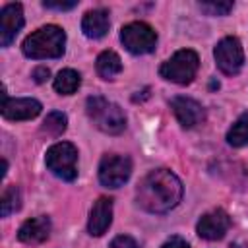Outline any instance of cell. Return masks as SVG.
<instances>
[{
    "label": "cell",
    "mask_w": 248,
    "mask_h": 248,
    "mask_svg": "<svg viewBox=\"0 0 248 248\" xmlns=\"http://www.w3.org/2000/svg\"><path fill=\"white\" fill-rule=\"evenodd\" d=\"M182 200V182L169 169L147 172L136 188V202L143 211L167 213Z\"/></svg>",
    "instance_id": "1"
},
{
    "label": "cell",
    "mask_w": 248,
    "mask_h": 248,
    "mask_svg": "<svg viewBox=\"0 0 248 248\" xmlns=\"http://www.w3.org/2000/svg\"><path fill=\"white\" fill-rule=\"evenodd\" d=\"M66 33L58 25H45L25 37L21 50L27 58L43 60V58H58L64 54Z\"/></svg>",
    "instance_id": "2"
},
{
    "label": "cell",
    "mask_w": 248,
    "mask_h": 248,
    "mask_svg": "<svg viewBox=\"0 0 248 248\" xmlns=\"http://www.w3.org/2000/svg\"><path fill=\"white\" fill-rule=\"evenodd\" d=\"M87 116L93 120V124L105 132V134H120L126 128V114L124 110L116 105L107 101L105 97L93 95L85 103Z\"/></svg>",
    "instance_id": "3"
},
{
    "label": "cell",
    "mask_w": 248,
    "mask_h": 248,
    "mask_svg": "<svg viewBox=\"0 0 248 248\" xmlns=\"http://www.w3.org/2000/svg\"><path fill=\"white\" fill-rule=\"evenodd\" d=\"M198 66H200L198 54L190 48H182V50H176L167 62L161 64L159 74L167 81H172L178 85H188L194 81V78L198 74Z\"/></svg>",
    "instance_id": "4"
},
{
    "label": "cell",
    "mask_w": 248,
    "mask_h": 248,
    "mask_svg": "<svg viewBox=\"0 0 248 248\" xmlns=\"http://www.w3.org/2000/svg\"><path fill=\"white\" fill-rule=\"evenodd\" d=\"M46 169L58 178L72 182L78 176V149L70 141H58L46 149Z\"/></svg>",
    "instance_id": "5"
},
{
    "label": "cell",
    "mask_w": 248,
    "mask_h": 248,
    "mask_svg": "<svg viewBox=\"0 0 248 248\" xmlns=\"http://www.w3.org/2000/svg\"><path fill=\"white\" fill-rule=\"evenodd\" d=\"M120 41L124 48L132 54H147L155 50L157 45V33L153 31L151 25L143 21H132L126 23L120 31Z\"/></svg>",
    "instance_id": "6"
},
{
    "label": "cell",
    "mask_w": 248,
    "mask_h": 248,
    "mask_svg": "<svg viewBox=\"0 0 248 248\" xmlns=\"http://www.w3.org/2000/svg\"><path fill=\"white\" fill-rule=\"evenodd\" d=\"M215 64L225 76H236L244 66V50L236 37H225L217 43L215 50Z\"/></svg>",
    "instance_id": "7"
},
{
    "label": "cell",
    "mask_w": 248,
    "mask_h": 248,
    "mask_svg": "<svg viewBox=\"0 0 248 248\" xmlns=\"http://www.w3.org/2000/svg\"><path fill=\"white\" fill-rule=\"evenodd\" d=\"M132 161L126 155H105L99 163V182L107 188H118L128 182Z\"/></svg>",
    "instance_id": "8"
},
{
    "label": "cell",
    "mask_w": 248,
    "mask_h": 248,
    "mask_svg": "<svg viewBox=\"0 0 248 248\" xmlns=\"http://www.w3.org/2000/svg\"><path fill=\"white\" fill-rule=\"evenodd\" d=\"M229 227H231L229 213L223 209H213L202 215V219L196 225V232L205 240H221L227 234Z\"/></svg>",
    "instance_id": "9"
},
{
    "label": "cell",
    "mask_w": 248,
    "mask_h": 248,
    "mask_svg": "<svg viewBox=\"0 0 248 248\" xmlns=\"http://www.w3.org/2000/svg\"><path fill=\"white\" fill-rule=\"evenodd\" d=\"M41 103L37 99H8L6 89L2 87V116L6 120H29L41 112Z\"/></svg>",
    "instance_id": "10"
},
{
    "label": "cell",
    "mask_w": 248,
    "mask_h": 248,
    "mask_svg": "<svg viewBox=\"0 0 248 248\" xmlns=\"http://www.w3.org/2000/svg\"><path fill=\"white\" fill-rule=\"evenodd\" d=\"M23 27V8L17 2L6 4L0 12V45L10 46Z\"/></svg>",
    "instance_id": "11"
},
{
    "label": "cell",
    "mask_w": 248,
    "mask_h": 248,
    "mask_svg": "<svg viewBox=\"0 0 248 248\" xmlns=\"http://www.w3.org/2000/svg\"><path fill=\"white\" fill-rule=\"evenodd\" d=\"M170 108H172V112H174V116L182 128H194L205 120L203 107L190 97H182V95L174 97L170 101Z\"/></svg>",
    "instance_id": "12"
},
{
    "label": "cell",
    "mask_w": 248,
    "mask_h": 248,
    "mask_svg": "<svg viewBox=\"0 0 248 248\" xmlns=\"http://www.w3.org/2000/svg\"><path fill=\"white\" fill-rule=\"evenodd\" d=\"M112 223V200L108 198H99L91 211H89V219H87V231L91 236H101L107 232V229Z\"/></svg>",
    "instance_id": "13"
},
{
    "label": "cell",
    "mask_w": 248,
    "mask_h": 248,
    "mask_svg": "<svg viewBox=\"0 0 248 248\" xmlns=\"http://www.w3.org/2000/svg\"><path fill=\"white\" fill-rule=\"evenodd\" d=\"M50 234V219L46 215H39L33 219H27L19 231H17V238L25 244H39L45 242Z\"/></svg>",
    "instance_id": "14"
},
{
    "label": "cell",
    "mask_w": 248,
    "mask_h": 248,
    "mask_svg": "<svg viewBox=\"0 0 248 248\" xmlns=\"http://www.w3.org/2000/svg\"><path fill=\"white\" fill-rule=\"evenodd\" d=\"M108 12L103 10V8H97V10H89L83 19H81V31L85 37L89 39H101L107 35L108 31Z\"/></svg>",
    "instance_id": "15"
},
{
    "label": "cell",
    "mask_w": 248,
    "mask_h": 248,
    "mask_svg": "<svg viewBox=\"0 0 248 248\" xmlns=\"http://www.w3.org/2000/svg\"><path fill=\"white\" fill-rule=\"evenodd\" d=\"M95 68L103 79H112L114 76H118L122 72V60L114 50H103L97 56Z\"/></svg>",
    "instance_id": "16"
},
{
    "label": "cell",
    "mask_w": 248,
    "mask_h": 248,
    "mask_svg": "<svg viewBox=\"0 0 248 248\" xmlns=\"http://www.w3.org/2000/svg\"><path fill=\"white\" fill-rule=\"evenodd\" d=\"M79 83H81V76H79V72H76L72 68L60 70L56 74V78H54V89L60 95H72V93H76L78 87H79Z\"/></svg>",
    "instance_id": "17"
},
{
    "label": "cell",
    "mask_w": 248,
    "mask_h": 248,
    "mask_svg": "<svg viewBox=\"0 0 248 248\" xmlns=\"http://www.w3.org/2000/svg\"><path fill=\"white\" fill-rule=\"evenodd\" d=\"M227 141L232 147H244V145H248V112H244L242 116H238V120L231 126V130L227 132Z\"/></svg>",
    "instance_id": "18"
},
{
    "label": "cell",
    "mask_w": 248,
    "mask_h": 248,
    "mask_svg": "<svg viewBox=\"0 0 248 248\" xmlns=\"http://www.w3.org/2000/svg\"><path fill=\"white\" fill-rule=\"evenodd\" d=\"M19 190L17 186H8L4 192H2V198H0V211H2V217H8L12 213H16L19 209Z\"/></svg>",
    "instance_id": "19"
},
{
    "label": "cell",
    "mask_w": 248,
    "mask_h": 248,
    "mask_svg": "<svg viewBox=\"0 0 248 248\" xmlns=\"http://www.w3.org/2000/svg\"><path fill=\"white\" fill-rule=\"evenodd\" d=\"M66 126H68L66 114L54 110V112H48V114H46V118H45V122H43V132H46L48 136H60V134L66 130Z\"/></svg>",
    "instance_id": "20"
},
{
    "label": "cell",
    "mask_w": 248,
    "mask_h": 248,
    "mask_svg": "<svg viewBox=\"0 0 248 248\" xmlns=\"http://www.w3.org/2000/svg\"><path fill=\"white\" fill-rule=\"evenodd\" d=\"M198 6L202 12H205L209 16H227L234 8L232 2H200Z\"/></svg>",
    "instance_id": "21"
},
{
    "label": "cell",
    "mask_w": 248,
    "mask_h": 248,
    "mask_svg": "<svg viewBox=\"0 0 248 248\" xmlns=\"http://www.w3.org/2000/svg\"><path fill=\"white\" fill-rule=\"evenodd\" d=\"M110 248H140V244H138L132 236H128V234H120V236L112 238Z\"/></svg>",
    "instance_id": "22"
},
{
    "label": "cell",
    "mask_w": 248,
    "mask_h": 248,
    "mask_svg": "<svg viewBox=\"0 0 248 248\" xmlns=\"http://www.w3.org/2000/svg\"><path fill=\"white\" fill-rule=\"evenodd\" d=\"M43 6H45L46 10H60V12H64V10H72V8H76L78 2H50V0H45Z\"/></svg>",
    "instance_id": "23"
},
{
    "label": "cell",
    "mask_w": 248,
    "mask_h": 248,
    "mask_svg": "<svg viewBox=\"0 0 248 248\" xmlns=\"http://www.w3.org/2000/svg\"><path fill=\"white\" fill-rule=\"evenodd\" d=\"M161 248H190V246L182 236H170Z\"/></svg>",
    "instance_id": "24"
},
{
    "label": "cell",
    "mask_w": 248,
    "mask_h": 248,
    "mask_svg": "<svg viewBox=\"0 0 248 248\" xmlns=\"http://www.w3.org/2000/svg\"><path fill=\"white\" fill-rule=\"evenodd\" d=\"M48 76H50V70H48L46 66H39V68H35V70H33V79H35L37 83L46 81V79H48Z\"/></svg>",
    "instance_id": "25"
}]
</instances>
